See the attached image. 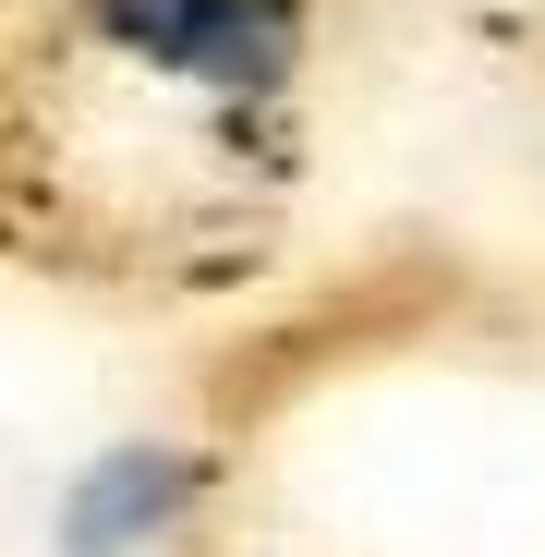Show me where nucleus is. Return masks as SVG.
<instances>
[{"label": "nucleus", "instance_id": "f257e3e1", "mask_svg": "<svg viewBox=\"0 0 545 557\" xmlns=\"http://www.w3.org/2000/svg\"><path fill=\"white\" fill-rule=\"evenodd\" d=\"M85 37L146 85L219 110H267L304 73V0H85Z\"/></svg>", "mask_w": 545, "mask_h": 557}, {"label": "nucleus", "instance_id": "f03ea898", "mask_svg": "<svg viewBox=\"0 0 545 557\" xmlns=\"http://www.w3.org/2000/svg\"><path fill=\"white\" fill-rule=\"evenodd\" d=\"M195 497H207V460H195V448L122 436V448H98V460L73 473L61 545H73V557H146V545H170L182 521H195Z\"/></svg>", "mask_w": 545, "mask_h": 557}]
</instances>
